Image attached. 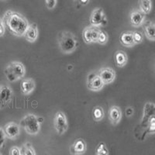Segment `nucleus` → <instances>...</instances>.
<instances>
[{
    "label": "nucleus",
    "instance_id": "obj_27",
    "mask_svg": "<svg viewBox=\"0 0 155 155\" xmlns=\"http://www.w3.org/2000/svg\"><path fill=\"white\" fill-rule=\"evenodd\" d=\"M5 133H4L3 128L0 127V149H2L4 147V144H5Z\"/></svg>",
    "mask_w": 155,
    "mask_h": 155
},
{
    "label": "nucleus",
    "instance_id": "obj_5",
    "mask_svg": "<svg viewBox=\"0 0 155 155\" xmlns=\"http://www.w3.org/2000/svg\"><path fill=\"white\" fill-rule=\"evenodd\" d=\"M90 25L96 27H103L108 23V19L104 10L102 8H95L90 16Z\"/></svg>",
    "mask_w": 155,
    "mask_h": 155
},
{
    "label": "nucleus",
    "instance_id": "obj_25",
    "mask_svg": "<svg viewBox=\"0 0 155 155\" xmlns=\"http://www.w3.org/2000/svg\"><path fill=\"white\" fill-rule=\"evenodd\" d=\"M133 38H134V41L135 44H141L143 41V34H142V33L140 31L133 32Z\"/></svg>",
    "mask_w": 155,
    "mask_h": 155
},
{
    "label": "nucleus",
    "instance_id": "obj_29",
    "mask_svg": "<svg viewBox=\"0 0 155 155\" xmlns=\"http://www.w3.org/2000/svg\"><path fill=\"white\" fill-rule=\"evenodd\" d=\"M5 25H4L3 20H2V18H0V37H3L4 34H5Z\"/></svg>",
    "mask_w": 155,
    "mask_h": 155
},
{
    "label": "nucleus",
    "instance_id": "obj_14",
    "mask_svg": "<svg viewBox=\"0 0 155 155\" xmlns=\"http://www.w3.org/2000/svg\"><path fill=\"white\" fill-rule=\"evenodd\" d=\"M87 150V144L86 142L81 138L77 139L74 142L71 147L70 151L71 153L75 155L83 154L85 153Z\"/></svg>",
    "mask_w": 155,
    "mask_h": 155
},
{
    "label": "nucleus",
    "instance_id": "obj_33",
    "mask_svg": "<svg viewBox=\"0 0 155 155\" xmlns=\"http://www.w3.org/2000/svg\"><path fill=\"white\" fill-rule=\"evenodd\" d=\"M1 1H5V0H1Z\"/></svg>",
    "mask_w": 155,
    "mask_h": 155
},
{
    "label": "nucleus",
    "instance_id": "obj_9",
    "mask_svg": "<svg viewBox=\"0 0 155 155\" xmlns=\"http://www.w3.org/2000/svg\"><path fill=\"white\" fill-rule=\"evenodd\" d=\"M13 92L7 85L0 86V109L6 107L12 102Z\"/></svg>",
    "mask_w": 155,
    "mask_h": 155
},
{
    "label": "nucleus",
    "instance_id": "obj_18",
    "mask_svg": "<svg viewBox=\"0 0 155 155\" xmlns=\"http://www.w3.org/2000/svg\"><path fill=\"white\" fill-rule=\"evenodd\" d=\"M143 32L149 41H155V23L150 21H147L143 24Z\"/></svg>",
    "mask_w": 155,
    "mask_h": 155
},
{
    "label": "nucleus",
    "instance_id": "obj_22",
    "mask_svg": "<svg viewBox=\"0 0 155 155\" xmlns=\"http://www.w3.org/2000/svg\"><path fill=\"white\" fill-rule=\"evenodd\" d=\"M21 150V155H36L35 150L34 148L32 146L31 143H26L21 147L20 148Z\"/></svg>",
    "mask_w": 155,
    "mask_h": 155
},
{
    "label": "nucleus",
    "instance_id": "obj_1",
    "mask_svg": "<svg viewBox=\"0 0 155 155\" xmlns=\"http://www.w3.org/2000/svg\"><path fill=\"white\" fill-rule=\"evenodd\" d=\"M5 29L16 37H23L29 27L27 18L17 12L8 10L2 17Z\"/></svg>",
    "mask_w": 155,
    "mask_h": 155
},
{
    "label": "nucleus",
    "instance_id": "obj_6",
    "mask_svg": "<svg viewBox=\"0 0 155 155\" xmlns=\"http://www.w3.org/2000/svg\"><path fill=\"white\" fill-rule=\"evenodd\" d=\"M54 126L59 135H63L67 131L68 124L65 114L61 111L57 112L54 118Z\"/></svg>",
    "mask_w": 155,
    "mask_h": 155
},
{
    "label": "nucleus",
    "instance_id": "obj_21",
    "mask_svg": "<svg viewBox=\"0 0 155 155\" xmlns=\"http://www.w3.org/2000/svg\"><path fill=\"white\" fill-rule=\"evenodd\" d=\"M104 110H103V109H102L101 106H97L94 107L93 110H92V116H93L94 120H95V121H101L102 119L104 118Z\"/></svg>",
    "mask_w": 155,
    "mask_h": 155
},
{
    "label": "nucleus",
    "instance_id": "obj_12",
    "mask_svg": "<svg viewBox=\"0 0 155 155\" xmlns=\"http://www.w3.org/2000/svg\"><path fill=\"white\" fill-rule=\"evenodd\" d=\"M145 14L140 9H134L130 14V22L134 27H139L143 24Z\"/></svg>",
    "mask_w": 155,
    "mask_h": 155
},
{
    "label": "nucleus",
    "instance_id": "obj_20",
    "mask_svg": "<svg viewBox=\"0 0 155 155\" xmlns=\"http://www.w3.org/2000/svg\"><path fill=\"white\" fill-rule=\"evenodd\" d=\"M139 9L145 15L149 14L152 9L151 0H139Z\"/></svg>",
    "mask_w": 155,
    "mask_h": 155
},
{
    "label": "nucleus",
    "instance_id": "obj_13",
    "mask_svg": "<svg viewBox=\"0 0 155 155\" xmlns=\"http://www.w3.org/2000/svg\"><path fill=\"white\" fill-rule=\"evenodd\" d=\"M39 36V30L37 23H34L29 25L28 28L25 32L23 37L30 43H34L37 40Z\"/></svg>",
    "mask_w": 155,
    "mask_h": 155
},
{
    "label": "nucleus",
    "instance_id": "obj_26",
    "mask_svg": "<svg viewBox=\"0 0 155 155\" xmlns=\"http://www.w3.org/2000/svg\"><path fill=\"white\" fill-rule=\"evenodd\" d=\"M44 1H45L46 7L50 10H52L56 6L57 0H44Z\"/></svg>",
    "mask_w": 155,
    "mask_h": 155
},
{
    "label": "nucleus",
    "instance_id": "obj_23",
    "mask_svg": "<svg viewBox=\"0 0 155 155\" xmlns=\"http://www.w3.org/2000/svg\"><path fill=\"white\" fill-rule=\"evenodd\" d=\"M95 153L97 155H109V149H108L106 143H103V142L99 143V145L97 146L96 149H95Z\"/></svg>",
    "mask_w": 155,
    "mask_h": 155
},
{
    "label": "nucleus",
    "instance_id": "obj_32",
    "mask_svg": "<svg viewBox=\"0 0 155 155\" xmlns=\"http://www.w3.org/2000/svg\"><path fill=\"white\" fill-rule=\"evenodd\" d=\"M126 114L127 116H131L134 114V109L132 107H128L126 109Z\"/></svg>",
    "mask_w": 155,
    "mask_h": 155
},
{
    "label": "nucleus",
    "instance_id": "obj_10",
    "mask_svg": "<svg viewBox=\"0 0 155 155\" xmlns=\"http://www.w3.org/2000/svg\"><path fill=\"white\" fill-rule=\"evenodd\" d=\"M98 74L101 78L102 82L104 83V85H109L116 79V72L112 68H102L101 69H99Z\"/></svg>",
    "mask_w": 155,
    "mask_h": 155
},
{
    "label": "nucleus",
    "instance_id": "obj_19",
    "mask_svg": "<svg viewBox=\"0 0 155 155\" xmlns=\"http://www.w3.org/2000/svg\"><path fill=\"white\" fill-rule=\"evenodd\" d=\"M128 61V57L124 51H117L115 54V63L119 68H124Z\"/></svg>",
    "mask_w": 155,
    "mask_h": 155
},
{
    "label": "nucleus",
    "instance_id": "obj_17",
    "mask_svg": "<svg viewBox=\"0 0 155 155\" xmlns=\"http://www.w3.org/2000/svg\"><path fill=\"white\" fill-rule=\"evenodd\" d=\"M120 42L124 47L132 48L135 45L133 38V31H124L120 36Z\"/></svg>",
    "mask_w": 155,
    "mask_h": 155
},
{
    "label": "nucleus",
    "instance_id": "obj_28",
    "mask_svg": "<svg viewBox=\"0 0 155 155\" xmlns=\"http://www.w3.org/2000/svg\"><path fill=\"white\" fill-rule=\"evenodd\" d=\"M9 154L10 155H21V150L20 148L16 146H13L9 150Z\"/></svg>",
    "mask_w": 155,
    "mask_h": 155
},
{
    "label": "nucleus",
    "instance_id": "obj_16",
    "mask_svg": "<svg viewBox=\"0 0 155 155\" xmlns=\"http://www.w3.org/2000/svg\"><path fill=\"white\" fill-rule=\"evenodd\" d=\"M109 119L113 125H117L122 119V111L119 106H113L109 110Z\"/></svg>",
    "mask_w": 155,
    "mask_h": 155
},
{
    "label": "nucleus",
    "instance_id": "obj_3",
    "mask_svg": "<svg viewBox=\"0 0 155 155\" xmlns=\"http://www.w3.org/2000/svg\"><path fill=\"white\" fill-rule=\"evenodd\" d=\"M4 74L8 81L14 82L24 77L26 74V68L24 64L21 62L12 61L5 67Z\"/></svg>",
    "mask_w": 155,
    "mask_h": 155
},
{
    "label": "nucleus",
    "instance_id": "obj_31",
    "mask_svg": "<svg viewBox=\"0 0 155 155\" xmlns=\"http://www.w3.org/2000/svg\"><path fill=\"white\" fill-rule=\"evenodd\" d=\"M150 130L151 132L155 131V117H151L150 120Z\"/></svg>",
    "mask_w": 155,
    "mask_h": 155
},
{
    "label": "nucleus",
    "instance_id": "obj_30",
    "mask_svg": "<svg viewBox=\"0 0 155 155\" xmlns=\"http://www.w3.org/2000/svg\"><path fill=\"white\" fill-rule=\"evenodd\" d=\"M74 1L77 4L81 5V6H85V5H87L90 2V0H74Z\"/></svg>",
    "mask_w": 155,
    "mask_h": 155
},
{
    "label": "nucleus",
    "instance_id": "obj_24",
    "mask_svg": "<svg viewBox=\"0 0 155 155\" xmlns=\"http://www.w3.org/2000/svg\"><path fill=\"white\" fill-rule=\"evenodd\" d=\"M108 41H109V35L107 34V33L104 30H100L97 43H99V44H102V45H104V44H107Z\"/></svg>",
    "mask_w": 155,
    "mask_h": 155
},
{
    "label": "nucleus",
    "instance_id": "obj_8",
    "mask_svg": "<svg viewBox=\"0 0 155 155\" xmlns=\"http://www.w3.org/2000/svg\"><path fill=\"white\" fill-rule=\"evenodd\" d=\"M104 83L102 82L99 74L96 72H91L87 77V87L93 92H99L103 88Z\"/></svg>",
    "mask_w": 155,
    "mask_h": 155
},
{
    "label": "nucleus",
    "instance_id": "obj_15",
    "mask_svg": "<svg viewBox=\"0 0 155 155\" xmlns=\"http://www.w3.org/2000/svg\"><path fill=\"white\" fill-rule=\"evenodd\" d=\"M36 88V83L32 78L23 79L20 83V90L21 93L24 95H30L34 92Z\"/></svg>",
    "mask_w": 155,
    "mask_h": 155
},
{
    "label": "nucleus",
    "instance_id": "obj_11",
    "mask_svg": "<svg viewBox=\"0 0 155 155\" xmlns=\"http://www.w3.org/2000/svg\"><path fill=\"white\" fill-rule=\"evenodd\" d=\"M4 133H5V137L10 140H15L20 133V129L19 126L14 122H10L5 124L3 128Z\"/></svg>",
    "mask_w": 155,
    "mask_h": 155
},
{
    "label": "nucleus",
    "instance_id": "obj_7",
    "mask_svg": "<svg viewBox=\"0 0 155 155\" xmlns=\"http://www.w3.org/2000/svg\"><path fill=\"white\" fill-rule=\"evenodd\" d=\"M99 31H100V28L99 27H93L92 25L88 26L82 31L83 41L88 44L96 43Z\"/></svg>",
    "mask_w": 155,
    "mask_h": 155
},
{
    "label": "nucleus",
    "instance_id": "obj_2",
    "mask_svg": "<svg viewBox=\"0 0 155 155\" xmlns=\"http://www.w3.org/2000/svg\"><path fill=\"white\" fill-rule=\"evenodd\" d=\"M58 42L61 52L65 54L73 53L79 44L74 34L70 31H62L59 33Z\"/></svg>",
    "mask_w": 155,
    "mask_h": 155
},
{
    "label": "nucleus",
    "instance_id": "obj_4",
    "mask_svg": "<svg viewBox=\"0 0 155 155\" xmlns=\"http://www.w3.org/2000/svg\"><path fill=\"white\" fill-rule=\"evenodd\" d=\"M20 126L30 135H37L41 130V123L35 115L29 113L20 121Z\"/></svg>",
    "mask_w": 155,
    "mask_h": 155
}]
</instances>
